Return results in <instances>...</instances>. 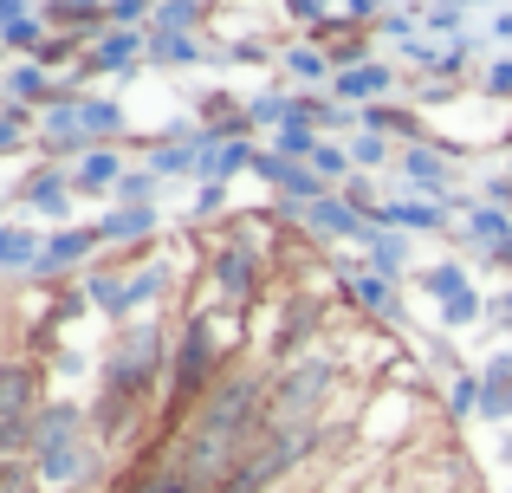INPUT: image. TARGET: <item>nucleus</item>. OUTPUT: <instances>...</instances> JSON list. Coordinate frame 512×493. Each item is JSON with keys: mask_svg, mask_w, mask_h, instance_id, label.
<instances>
[{"mask_svg": "<svg viewBox=\"0 0 512 493\" xmlns=\"http://www.w3.org/2000/svg\"><path fill=\"white\" fill-rule=\"evenodd\" d=\"M312 312H318L312 299H292V325H286V338H279V344H299L305 331H312Z\"/></svg>", "mask_w": 512, "mask_h": 493, "instance_id": "nucleus-6", "label": "nucleus"}, {"mask_svg": "<svg viewBox=\"0 0 512 493\" xmlns=\"http://www.w3.org/2000/svg\"><path fill=\"white\" fill-rule=\"evenodd\" d=\"M85 247H91V234H65V241H52V260H78Z\"/></svg>", "mask_w": 512, "mask_h": 493, "instance_id": "nucleus-7", "label": "nucleus"}, {"mask_svg": "<svg viewBox=\"0 0 512 493\" xmlns=\"http://www.w3.org/2000/svg\"><path fill=\"white\" fill-rule=\"evenodd\" d=\"M104 176H117V156H91V169H85V182H104Z\"/></svg>", "mask_w": 512, "mask_h": 493, "instance_id": "nucleus-8", "label": "nucleus"}, {"mask_svg": "<svg viewBox=\"0 0 512 493\" xmlns=\"http://www.w3.org/2000/svg\"><path fill=\"white\" fill-rule=\"evenodd\" d=\"M169 364H175V357H169L163 331H156V325H137V331H124V338H117L111 370H104V390L150 403V390L163 383V370H169Z\"/></svg>", "mask_w": 512, "mask_h": 493, "instance_id": "nucleus-1", "label": "nucleus"}, {"mask_svg": "<svg viewBox=\"0 0 512 493\" xmlns=\"http://www.w3.org/2000/svg\"><path fill=\"white\" fill-rule=\"evenodd\" d=\"M59 13H65V20H85V13H91V0H59Z\"/></svg>", "mask_w": 512, "mask_h": 493, "instance_id": "nucleus-9", "label": "nucleus"}, {"mask_svg": "<svg viewBox=\"0 0 512 493\" xmlns=\"http://www.w3.org/2000/svg\"><path fill=\"white\" fill-rule=\"evenodd\" d=\"M214 279H221V292H234V299H247L253 292V260L240 247H227L221 260H214Z\"/></svg>", "mask_w": 512, "mask_h": 493, "instance_id": "nucleus-5", "label": "nucleus"}, {"mask_svg": "<svg viewBox=\"0 0 512 493\" xmlns=\"http://www.w3.org/2000/svg\"><path fill=\"white\" fill-rule=\"evenodd\" d=\"M39 409V364H0V429H33Z\"/></svg>", "mask_w": 512, "mask_h": 493, "instance_id": "nucleus-4", "label": "nucleus"}, {"mask_svg": "<svg viewBox=\"0 0 512 493\" xmlns=\"http://www.w3.org/2000/svg\"><path fill=\"white\" fill-rule=\"evenodd\" d=\"M331 396V364L325 357H299L273 377V422H312L318 403Z\"/></svg>", "mask_w": 512, "mask_h": 493, "instance_id": "nucleus-3", "label": "nucleus"}, {"mask_svg": "<svg viewBox=\"0 0 512 493\" xmlns=\"http://www.w3.org/2000/svg\"><path fill=\"white\" fill-rule=\"evenodd\" d=\"M214 364H221V351H214V325H208V312L201 318H188V331H182V344H175V364H169V390H175V403H188V396H208L214 383Z\"/></svg>", "mask_w": 512, "mask_h": 493, "instance_id": "nucleus-2", "label": "nucleus"}]
</instances>
